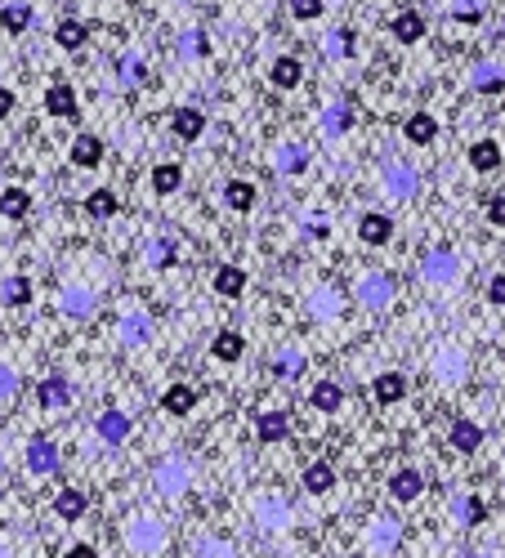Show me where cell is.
<instances>
[{
  "label": "cell",
  "mask_w": 505,
  "mask_h": 558,
  "mask_svg": "<svg viewBox=\"0 0 505 558\" xmlns=\"http://www.w3.org/2000/svg\"><path fill=\"white\" fill-rule=\"evenodd\" d=\"M291 434V416L287 411H264L260 420H255V438L260 442H282Z\"/></svg>",
  "instance_id": "1"
},
{
  "label": "cell",
  "mask_w": 505,
  "mask_h": 558,
  "mask_svg": "<svg viewBox=\"0 0 505 558\" xmlns=\"http://www.w3.org/2000/svg\"><path fill=\"white\" fill-rule=\"evenodd\" d=\"M358 237H362L367 246H385L389 237H394V224H389L385 215H362V219H358Z\"/></svg>",
  "instance_id": "2"
},
{
  "label": "cell",
  "mask_w": 505,
  "mask_h": 558,
  "mask_svg": "<svg viewBox=\"0 0 505 558\" xmlns=\"http://www.w3.org/2000/svg\"><path fill=\"white\" fill-rule=\"evenodd\" d=\"M45 112H50V117H76V90L72 85H50V94H45Z\"/></svg>",
  "instance_id": "3"
},
{
  "label": "cell",
  "mask_w": 505,
  "mask_h": 558,
  "mask_svg": "<svg viewBox=\"0 0 505 558\" xmlns=\"http://www.w3.org/2000/svg\"><path fill=\"white\" fill-rule=\"evenodd\" d=\"M27 465H32V474H54L59 469V451H54V442H32L27 447Z\"/></svg>",
  "instance_id": "4"
},
{
  "label": "cell",
  "mask_w": 505,
  "mask_h": 558,
  "mask_svg": "<svg viewBox=\"0 0 505 558\" xmlns=\"http://www.w3.org/2000/svg\"><path fill=\"white\" fill-rule=\"evenodd\" d=\"M331 487H336V469H331L327 460H318V465H309V469H304V492L327 496Z\"/></svg>",
  "instance_id": "5"
},
{
  "label": "cell",
  "mask_w": 505,
  "mask_h": 558,
  "mask_svg": "<svg viewBox=\"0 0 505 558\" xmlns=\"http://www.w3.org/2000/svg\"><path fill=\"white\" fill-rule=\"evenodd\" d=\"M421 487H425V478L416 474V469H398V474L389 478V496L394 500H416L421 496Z\"/></svg>",
  "instance_id": "6"
},
{
  "label": "cell",
  "mask_w": 505,
  "mask_h": 558,
  "mask_svg": "<svg viewBox=\"0 0 505 558\" xmlns=\"http://www.w3.org/2000/svg\"><path fill=\"white\" fill-rule=\"evenodd\" d=\"M470 166L479 170V175H492V170L501 166V148H497L492 139H479V143L470 148Z\"/></svg>",
  "instance_id": "7"
},
{
  "label": "cell",
  "mask_w": 505,
  "mask_h": 558,
  "mask_svg": "<svg viewBox=\"0 0 505 558\" xmlns=\"http://www.w3.org/2000/svg\"><path fill=\"white\" fill-rule=\"evenodd\" d=\"M99 157H103V143L94 139V134H76V143H72V166H99Z\"/></svg>",
  "instance_id": "8"
},
{
  "label": "cell",
  "mask_w": 505,
  "mask_h": 558,
  "mask_svg": "<svg viewBox=\"0 0 505 558\" xmlns=\"http://www.w3.org/2000/svg\"><path fill=\"white\" fill-rule=\"evenodd\" d=\"M425 277H430V282H452L456 277V255L452 250H434V255L425 259Z\"/></svg>",
  "instance_id": "9"
},
{
  "label": "cell",
  "mask_w": 505,
  "mask_h": 558,
  "mask_svg": "<svg viewBox=\"0 0 505 558\" xmlns=\"http://www.w3.org/2000/svg\"><path fill=\"white\" fill-rule=\"evenodd\" d=\"M407 139H412V143H421V148H425V143H434L438 139V121L430 117V112H416V117H407Z\"/></svg>",
  "instance_id": "10"
},
{
  "label": "cell",
  "mask_w": 505,
  "mask_h": 558,
  "mask_svg": "<svg viewBox=\"0 0 505 558\" xmlns=\"http://www.w3.org/2000/svg\"><path fill=\"white\" fill-rule=\"evenodd\" d=\"M211 353H215L219 362H237V358L246 353V340H242L237 331H219V335H215V344H211Z\"/></svg>",
  "instance_id": "11"
},
{
  "label": "cell",
  "mask_w": 505,
  "mask_h": 558,
  "mask_svg": "<svg viewBox=\"0 0 505 558\" xmlns=\"http://www.w3.org/2000/svg\"><path fill=\"white\" fill-rule=\"evenodd\" d=\"M161 407H166L170 416H188V411L197 407V393L188 389V384H175V389H166V398H161Z\"/></svg>",
  "instance_id": "12"
},
{
  "label": "cell",
  "mask_w": 505,
  "mask_h": 558,
  "mask_svg": "<svg viewBox=\"0 0 505 558\" xmlns=\"http://www.w3.org/2000/svg\"><path fill=\"white\" fill-rule=\"evenodd\" d=\"M394 36H398L403 45H416V41L425 36V18L412 14V9H407V14H398V18H394Z\"/></svg>",
  "instance_id": "13"
},
{
  "label": "cell",
  "mask_w": 505,
  "mask_h": 558,
  "mask_svg": "<svg viewBox=\"0 0 505 558\" xmlns=\"http://www.w3.org/2000/svg\"><path fill=\"white\" fill-rule=\"evenodd\" d=\"M403 393H407V375H403V371L376 375V398H380V402H398Z\"/></svg>",
  "instance_id": "14"
},
{
  "label": "cell",
  "mask_w": 505,
  "mask_h": 558,
  "mask_svg": "<svg viewBox=\"0 0 505 558\" xmlns=\"http://www.w3.org/2000/svg\"><path fill=\"white\" fill-rule=\"evenodd\" d=\"M479 442H483V429L474 425V420H456L452 425V447L456 451H479Z\"/></svg>",
  "instance_id": "15"
},
{
  "label": "cell",
  "mask_w": 505,
  "mask_h": 558,
  "mask_svg": "<svg viewBox=\"0 0 505 558\" xmlns=\"http://www.w3.org/2000/svg\"><path fill=\"white\" fill-rule=\"evenodd\" d=\"M54 509H59V518H63V523H76V518L85 514V496L76 492V487H63L59 500H54Z\"/></svg>",
  "instance_id": "16"
},
{
  "label": "cell",
  "mask_w": 505,
  "mask_h": 558,
  "mask_svg": "<svg viewBox=\"0 0 505 558\" xmlns=\"http://www.w3.org/2000/svg\"><path fill=\"white\" fill-rule=\"evenodd\" d=\"M27 210H32V197H27L23 188H5V192H0V215H9V219H23Z\"/></svg>",
  "instance_id": "17"
},
{
  "label": "cell",
  "mask_w": 505,
  "mask_h": 558,
  "mask_svg": "<svg viewBox=\"0 0 505 558\" xmlns=\"http://www.w3.org/2000/svg\"><path fill=\"white\" fill-rule=\"evenodd\" d=\"M215 291L228 295V300H233V295H242L246 291V273H242V268H233V264L219 268V273H215Z\"/></svg>",
  "instance_id": "18"
},
{
  "label": "cell",
  "mask_w": 505,
  "mask_h": 558,
  "mask_svg": "<svg viewBox=\"0 0 505 558\" xmlns=\"http://www.w3.org/2000/svg\"><path fill=\"white\" fill-rule=\"evenodd\" d=\"M68 398H72V384L63 380V375H50V380L41 384V407H63Z\"/></svg>",
  "instance_id": "19"
},
{
  "label": "cell",
  "mask_w": 505,
  "mask_h": 558,
  "mask_svg": "<svg viewBox=\"0 0 505 558\" xmlns=\"http://www.w3.org/2000/svg\"><path fill=\"white\" fill-rule=\"evenodd\" d=\"M202 112L197 108H184V112H175V121H170V130L179 134V139H197V134H202Z\"/></svg>",
  "instance_id": "20"
},
{
  "label": "cell",
  "mask_w": 505,
  "mask_h": 558,
  "mask_svg": "<svg viewBox=\"0 0 505 558\" xmlns=\"http://www.w3.org/2000/svg\"><path fill=\"white\" fill-rule=\"evenodd\" d=\"M99 434L108 438V442H121V438L130 434V420L121 416V411H103V416H99Z\"/></svg>",
  "instance_id": "21"
},
{
  "label": "cell",
  "mask_w": 505,
  "mask_h": 558,
  "mask_svg": "<svg viewBox=\"0 0 505 558\" xmlns=\"http://www.w3.org/2000/svg\"><path fill=\"white\" fill-rule=\"evenodd\" d=\"M85 210H90L94 219L117 215V197H112V188H94V192H90V201H85Z\"/></svg>",
  "instance_id": "22"
},
{
  "label": "cell",
  "mask_w": 505,
  "mask_h": 558,
  "mask_svg": "<svg viewBox=\"0 0 505 558\" xmlns=\"http://www.w3.org/2000/svg\"><path fill=\"white\" fill-rule=\"evenodd\" d=\"M54 36H59V45H63V50H81V45H85V36H90V27H85V23H76V18H68V23H59V32H54Z\"/></svg>",
  "instance_id": "23"
},
{
  "label": "cell",
  "mask_w": 505,
  "mask_h": 558,
  "mask_svg": "<svg viewBox=\"0 0 505 558\" xmlns=\"http://www.w3.org/2000/svg\"><path fill=\"white\" fill-rule=\"evenodd\" d=\"M340 402H345V393H340V384L322 380L318 389H313V407H318V411H340Z\"/></svg>",
  "instance_id": "24"
},
{
  "label": "cell",
  "mask_w": 505,
  "mask_h": 558,
  "mask_svg": "<svg viewBox=\"0 0 505 558\" xmlns=\"http://www.w3.org/2000/svg\"><path fill=\"white\" fill-rule=\"evenodd\" d=\"M224 201H228L233 210H251V206H255V188L242 184V179H233V184L224 188Z\"/></svg>",
  "instance_id": "25"
},
{
  "label": "cell",
  "mask_w": 505,
  "mask_h": 558,
  "mask_svg": "<svg viewBox=\"0 0 505 558\" xmlns=\"http://www.w3.org/2000/svg\"><path fill=\"white\" fill-rule=\"evenodd\" d=\"M300 76H304L300 59H278V63H273V81H278L282 90H291V85H300Z\"/></svg>",
  "instance_id": "26"
},
{
  "label": "cell",
  "mask_w": 505,
  "mask_h": 558,
  "mask_svg": "<svg viewBox=\"0 0 505 558\" xmlns=\"http://www.w3.org/2000/svg\"><path fill=\"white\" fill-rule=\"evenodd\" d=\"M0 23H5L9 32H27V27H32V9L27 5H5L0 9Z\"/></svg>",
  "instance_id": "27"
},
{
  "label": "cell",
  "mask_w": 505,
  "mask_h": 558,
  "mask_svg": "<svg viewBox=\"0 0 505 558\" xmlns=\"http://www.w3.org/2000/svg\"><path fill=\"white\" fill-rule=\"evenodd\" d=\"M179 184H184V170H179V166H157V170H152V188H157V192H175Z\"/></svg>",
  "instance_id": "28"
},
{
  "label": "cell",
  "mask_w": 505,
  "mask_h": 558,
  "mask_svg": "<svg viewBox=\"0 0 505 558\" xmlns=\"http://www.w3.org/2000/svg\"><path fill=\"white\" fill-rule=\"evenodd\" d=\"M389 188H394L398 197H412V192H416V175L407 166H389Z\"/></svg>",
  "instance_id": "29"
},
{
  "label": "cell",
  "mask_w": 505,
  "mask_h": 558,
  "mask_svg": "<svg viewBox=\"0 0 505 558\" xmlns=\"http://www.w3.org/2000/svg\"><path fill=\"white\" fill-rule=\"evenodd\" d=\"M27 295H32L27 277H9L5 282V304H27Z\"/></svg>",
  "instance_id": "30"
},
{
  "label": "cell",
  "mask_w": 505,
  "mask_h": 558,
  "mask_svg": "<svg viewBox=\"0 0 505 558\" xmlns=\"http://www.w3.org/2000/svg\"><path fill=\"white\" fill-rule=\"evenodd\" d=\"M483 514H488V509H483V500H479V496L461 500V518H465V527H479V523H483Z\"/></svg>",
  "instance_id": "31"
},
{
  "label": "cell",
  "mask_w": 505,
  "mask_h": 558,
  "mask_svg": "<svg viewBox=\"0 0 505 558\" xmlns=\"http://www.w3.org/2000/svg\"><path fill=\"white\" fill-rule=\"evenodd\" d=\"M322 9H327L322 0H291V14H295V18H304V23H309V18H318Z\"/></svg>",
  "instance_id": "32"
},
{
  "label": "cell",
  "mask_w": 505,
  "mask_h": 558,
  "mask_svg": "<svg viewBox=\"0 0 505 558\" xmlns=\"http://www.w3.org/2000/svg\"><path fill=\"white\" fill-rule=\"evenodd\" d=\"M282 170H291V175H295V170H304V161H309V152H304V148H282Z\"/></svg>",
  "instance_id": "33"
},
{
  "label": "cell",
  "mask_w": 505,
  "mask_h": 558,
  "mask_svg": "<svg viewBox=\"0 0 505 558\" xmlns=\"http://www.w3.org/2000/svg\"><path fill=\"white\" fill-rule=\"evenodd\" d=\"M501 81H505L501 67H479V72H474V85H483V90H492V85H501Z\"/></svg>",
  "instance_id": "34"
},
{
  "label": "cell",
  "mask_w": 505,
  "mask_h": 558,
  "mask_svg": "<svg viewBox=\"0 0 505 558\" xmlns=\"http://www.w3.org/2000/svg\"><path fill=\"white\" fill-rule=\"evenodd\" d=\"M14 393H18V375L9 367H0V398H14Z\"/></svg>",
  "instance_id": "35"
},
{
  "label": "cell",
  "mask_w": 505,
  "mask_h": 558,
  "mask_svg": "<svg viewBox=\"0 0 505 558\" xmlns=\"http://www.w3.org/2000/svg\"><path fill=\"white\" fill-rule=\"evenodd\" d=\"M488 300L497 304V309H505V273L492 277V286H488Z\"/></svg>",
  "instance_id": "36"
},
{
  "label": "cell",
  "mask_w": 505,
  "mask_h": 558,
  "mask_svg": "<svg viewBox=\"0 0 505 558\" xmlns=\"http://www.w3.org/2000/svg\"><path fill=\"white\" fill-rule=\"evenodd\" d=\"M488 219H492L497 228H505V192H501V197H492V201H488Z\"/></svg>",
  "instance_id": "37"
},
{
  "label": "cell",
  "mask_w": 505,
  "mask_h": 558,
  "mask_svg": "<svg viewBox=\"0 0 505 558\" xmlns=\"http://www.w3.org/2000/svg\"><path fill=\"white\" fill-rule=\"evenodd\" d=\"M300 367H304V358H295V353H282V358H278V371L282 375H295Z\"/></svg>",
  "instance_id": "38"
},
{
  "label": "cell",
  "mask_w": 505,
  "mask_h": 558,
  "mask_svg": "<svg viewBox=\"0 0 505 558\" xmlns=\"http://www.w3.org/2000/svg\"><path fill=\"white\" fill-rule=\"evenodd\" d=\"M68 313L72 317H85V313H90V300H85V295H68Z\"/></svg>",
  "instance_id": "39"
},
{
  "label": "cell",
  "mask_w": 505,
  "mask_h": 558,
  "mask_svg": "<svg viewBox=\"0 0 505 558\" xmlns=\"http://www.w3.org/2000/svg\"><path fill=\"white\" fill-rule=\"evenodd\" d=\"M362 295H367V300H376V304H380V300H385L389 291H385V282H367V286H362Z\"/></svg>",
  "instance_id": "40"
},
{
  "label": "cell",
  "mask_w": 505,
  "mask_h": 558,
  "mask_svg": "<svg viewBox=\"0 0 505 558\" xmlns=\"http://www.w3.org/2000/svg\"><path fill=\"white\" fill-rule=\"evenodd\" d=\"M456 18H479V0H461V5H456Z\"/></svg>",
  "instance_id": "41"
},
{
  "label": "cell",
  "mask_w": 505,
  "mask_h": 558,
  "mask_svg": "<svg viewBox=\"0 0 505 558\" xmlns=\"http://www.w3.org/2000/svg\"><path fill=\"white\" fill-rule=\"evenodd\" d=\"M336 313V295H318V317H331Z\"/></svg>",
  "instance_id": "42"
},
{
  "label": "cell",
  "mask_w": 505,
  "mask_h": 558,
  "mask_svg": "<svg viewBox=\"0 0 505 558\" xmlns=\"http://www.w3.org/2000/svg\"><path fill=\"white\" fill-rule=\"evenodd\" d=\"M345 121H349V112H340V108H336L322 125H331V134H340V125H345Z\"/></svg>",
  "instance_id": "43"
},
{
  "label": "cell",
  "mask_w": 505,
  "mask_h": 558,
  "mask_svg": "<svg viewBox=\"0 0 505 558\" xmlns=\"http://www.w3.org/2000/svg\"><path fill=\"white\" fill-rule=\"evenodd\" d=\"M9 112H14V94L0 85V117H9Z\"/></svg>",
  "instance_id": "44"
}]
</instances>
